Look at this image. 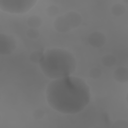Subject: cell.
Returning a JSON list of instances; mask_svg holds the SVG:
<instances>
[{
  "instance_id": "obj_17",
  "label": "cell",
  "mask_w": 128,
  "mask_h": 128,
  "mask_svg": "<svg viewBox=\"0 0 128 128\" xmlns=\"http://www.w3.org/2000/svg\"><path fill=\"white\" fill-rule=\"evenodd\" d=\"M32 116L34 119L40 120L44 116V112L41 108H37L33 112Z\"/></svg>"
},
{
  "instance_id": "obj_2",
  "label": "cell",
  "mask_w": 128,
  "mask_h": 128,
  "mask_svg": "<svg viewBox=\"0 0 128 128\" xmlns=\"http://www.w3.org/2000/svg\"><path fill=\"white\" fill-rule=\"evenodd\" d=\"M47 78L55 80L71 76L76 70V60L70 51L60 48L46 50L39 64Z\"/></svg>"
},
{
  "instance_id": "obj_16",
  "label": "cell",
  "mask_w": 128,
  "mask_h": 128,
  "mask_svg": "<svg viewBox=\"0 0 128 128\" xmlns=\"http://www.w3.org/2000/svg\"><path fill=\"white\" fill-rule=\"evenodd\" d=\"M128 122L125 120H118L115 121L112 126V128H124L128 127Z\"/></svg>"
},
{
  "instance_id": "obj_9",
  "label": "cell",
  "mask_w": 128,
  "mask_h": 128,
  "mask_svg": "<svg viewBox=\"0 0 128 128\" xmlns=\"http://www.w3.org/2000/svg\"><path fill=\"white\" fill-rule=\"evenodd\" d=\"M28 26L30 28L38 29L42 24V18L37 15L30 16L26 20Z\"/></svg>"
},
{
  "instance_id": "obj_11",
  "label": "cell",
  "mask_w": 128,
  "mask_h": 128,
  "mask_svg": "<svg viewBox=\"0 0 128 128\" xmlns=\"http://www.w3.org/2000/svg\"><path fill=\"white\" fill-rule=\"evenodd\" d=\"M126 12V6L122 4H116L111 8L112 14L116 16H122L125 14Z\"/></svg>"
},
{
  "instance_id": "obj_8",
  "label": "cell",
  "mask_w": 128,
  "mask_h": 128,
  "mask_svg": "<svg viewBox=\"0 0 128 128\" xmlns=\"http://www.w3.org/2000/svg\"><path fill=\"white\" fill-rule=\"evenodd\" d=\"M114 78L116 82L125 83L128 81V69L126 67L120 66L113 72Z\"/></svg>"
},
{
  "instance_id": "obj_14",
  "label": "cell",
  "mask_w": 128,
  "mask_h": 128,
  "mask_svg": "<svg viewBox=\"0 0 128 128\" xmlns=\"http://www.w3.org/2000/svg\"><path fill=\"white\" fill-rule=\"evenodd\" d=\"M46 12L48 16H55L59 12L58 8L56 5L52 4L48 6L46 9Z\"/></svg>"
},
{
  "instance_id": "obj_12",
  "label": "cell",
  "mask_w": 128,
  "mask_h": 128,
  "mask_svg": "<svg viewBox=\"0 0 128 128\" xmlns=\"http://www.w3.org/2000/svg\"><path fill=\"white\" fill-rule=\"evenodd\" d=\"M44 53V52L40 50H34L30 54L29 58L32 62L34 64H39L42 58Z\"/></svg>"
},
{
  "instance_id": "obj_5",
  "label": "cell",
  "mask_w": 128,
  "mask_h": 128,
  "mask_svg": "<svg viewBox=\"0 0 128 128\" xmlns=\"http://www.w3.org/2000/svg\"><path fill=\"white\" fill-rule=\"evenodd\" d=\"M106 42V36L102 32L94 31L88 36V44L94 48H100L103 46Z\"/></svg>"
},
{
  "instance_id": "obj_6",
  "label": "cell",
  "mask_w": 128,
  "mask_h": 128,
  "mask_svg": "<svg viewBox=\"0 0 128 128\" xmlns=\"http://www.w3.org/2000/svg\"><path fill=\"white\" fill-rule=\"evenodd\" d=\"M72 29L78 28L82 22L81 16L76 12L70 11L64 14Z\"/></svg>"
},
{
  "instance_id": "obj_15",
  "label": "cell",
  "mask_w": 128,
  "mask_h": 128,
  "mask_svg": "<svg viewBox=\"0 0 128 128\" xmlns=\"http://www.w3.org/2000/svg\"><path fill=\"white\" fill-rule=\"evenodd\" d=\"M88 74L90 78L96 80L100 78L102 75V71L98 68H93L90 70Z\"/></svg>"
},
{
  "instance_id": "obj_3",
  "label": "cell",
  "mask_w": 128,
  "mask_h": 128,
  "mask_svg": "<svg viewBox=\"0 0 128 128\" xmlns=\"http://www.w3.org/2000/svg\"><path fill=\"white\" fill-rule=\"evenodd\" d=\"M36 2V0H0V8L10 14H24L30 10Z\"/></svg>"
},
{
  "instance_id": "obj_4",
  "label": "cell",
  "mask_w": 128,
  "mask_h": 128,
  "mask_svg": "<svg viewBox=\"0 0 128 128\" xmlns=\"http://www.w3.org/2000/svg\"><path fill=\"white\" fill-rule=\"evenodd\" d=\"M16 48V41L12 35L0 34V54L2 55L11 54Z\"/></svg>"
},
{
  "instance_id": "obj_1",
  "label": "cell",
  "mask_w": 128,
  "mask_h": 128,
  "mask_svg": "<svg viewBox=\"0 0 128 128\" xmlns=\"http://www.w3.org/2000/svg\"><path fill=\"white\" fill-rule=\"evenodd\" d=\"M46 98L54 110L65 114H76L83 110L89 104L90 86L82 78L68 76L53 80L47 86Z\"/></svg>"
},
{
  "instance_id": "obj_10",
  "label": "cell",
  "mask_w": 128,
  "mask_h": 128,
  "mask_svg": "<svg viewBox=\"0 0 128 128\" xmlns=\"http://www.w3.org/2000/svg\"><path fill=\"white\" fill-rule=\"evenodd\" d=\"M101 62L104 66L110 68L116 64V60L114 56L110 54H106L102 56Z\"/></svg>"
},
{
  "instance_id": "obj_13",
  "label": "cell",
  "mask_w": 128,
  "mask_h": 128,
  "mask_svg": "<svg viewBox=\"0 0 128 128\" xmlns=\"http://www.w3.org/2000/svg\"><path fill=\"white\" fill-rule=\"evenodd\" d=\"M26 36L30 40H34L38 38L40 36V32L38 29L29 28L26 32Z\"/></svg>"
},
{
  "instance_id": "obj_7",
  "label": "cell",
  "mask_w": 128,
  "mask_h": 128,
  "mask_svg": "<svg viewBox=\"0 0 128 128\" xmlns=\"http://www.w3.org/2000/svg\"><path fill=\"white\" fill-rule=\"evenodd\" d=\"M53 25L55 30L60 33H66L72 30L64 15L58 16L54 20Z\"/></svg>"
}]
</instances>
